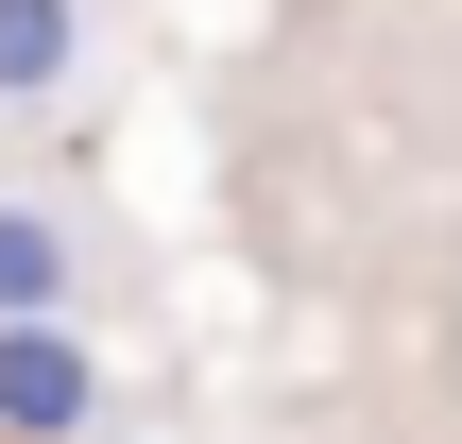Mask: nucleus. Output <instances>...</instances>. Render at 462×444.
Masks as SVG:
<instances>
[{
	"label": "nucleus",
	"mask_w": 462,
	"mask_h": 444,
	"mask_svg": "<svg viewBox=\"0 0 462 444\" xmlns=\"http://www.w3.org/2000/svg\"><path fill=\"white\" fill-rule=\"evenodd\" d=\"M0 428H34V444L103 428V359H86L69 308H0Z\"/></svg>",
	"instance_id": "1"
},
{
	"label": "nucleus",
	"mask_w": 462,
	"mask_h": 444,
	"mask_svg": "<svg viewBox=\"0 0 462 444\" xmlns=\"http://www.w3.org/2000/svg\"><path fill=\"white\" fill-rule=\"evenodd\" d=\"M0 308H86V240L34 188H0Z\"/></svg>",
	"instance_id": "2"
},
{
	"label": "nucleus",
	"mask_w": 462,
	"mask_h": 444,
	"mask_svg": "<svg viewBox=\"0 0 462 444\" xmlns=\"http://www.w3.org/2000/svg\"><path fill=\"white\" fill-rule=\"evenodd\" d=\"M86 68V0H0V103H69Z\"/></svg>",
	"instance_id": "3"
}]
</instances>
